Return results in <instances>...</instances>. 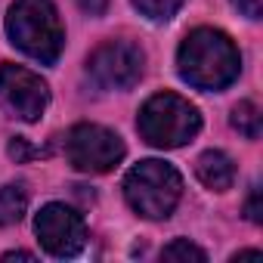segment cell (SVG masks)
<instances>
[{"label":"cell","instance_id":"6da1fadb","mask_svg":"<svg viewBox=\"0 0 263 263\" xmlns=\"http://www.w3.org/2000/svg\"><path fill=\"white\" fill-rule=\"evenodd\" d=\"M180 78L204 93L226 90L241 74V56L232 37L220 28H195L183 37L177 50Z\"/></svg>","mask_w":263,"mask_h":263},{"label":"cell","instance_id":"7a4b0ae2","mask_svg":"<svg viewBox=\"0 0 263 263\" xmlns=\"http://www.w3.org/2000/svg\"><path fill=\"white\" fill-rule=\"evenodd\" d=\"M10 44L41 65L59 62L65 50V25L53 0H16L7 13Z\"/></svg>","mask_w":263,"mask_h":263},{"label":"cell","instance_id":"3957f363","mask_svg":"<svg viewBox=\"0 0 263 263\" xmlns=\"http://www.w3.org/2000/svg\"><path fill=\"white\" fill-rule=\"evenodd\" d=\"M124 198L143 220H167L183 198V177L174 164L146 158L127 171Z\"/></svg>","mask_w":263,"mask_h":263},{"label":"cell","instance_id":"277c9868","mask_svg":"<svg viewBox=\"0 0 263 263\" xmlns=\"http://www.w3.org/2000/svg\"><path fill=\"white\" fill-rule=\"evenodd\" d=\"M137 130L155 149H180L198 137L201 115L189 99L164 90L143 102V108L137 115Z\"/></svg>","mask_w":263,"mask_h":263},{"label":"cell","instance_id":"5b68a950","mask_svg":"<svg viewBox=\"0 0 263 263\" xmlns=\"http://www.w3.org/2000/svg\"><path fill=\"white\" fill-rule=\"evenodd\" d=\"M124 155V140L102 124H74L65 134V158L78 174H108Z\"/></svg>","mask_w":263,"mask_h":263},{"label":"cell","instance_id":"8992f818","mask_svg":"<svg viewBox=\"0 0 263 263\" xmlns=\"http://www.w3.org/2000/svg\"><path fill=\"white\" fill-rule=\"evenodd\" d=\"M146 71V53L130 41H102L90 59L87 74L99 90H130Z\"/></svg>","mask_w":263,"mask_h":263},{"label":"cell","instance_id":"52a82bcc","mask_svg":"<svg viewBox=\"0 0 263 263\" xmlns=\"http://www.w3.org/2000/svg\"><path fill=\"white\" fill-rule=\"evenodd\" d=\"M47 105H50V87L37 71L16 62L0 65V108L7 115L25 124H34L41 121Z\"/></svg>","mask_w":263,"mask_h":263},{"label":"cell","instance_id":"ba28073f","mask_svg":"<svg viewBox=\"0 0 263 263\" xmlns=\"http://www.w3.org/2000/svg\"><path fill=\"white\" fill-rule=\"evenodd\" d=\"M34 235L41 241V248L56 257V260H65V257H78L87 245V223L84 217L62 204V201H50L41 208V214L34 217Z\"/></svg>","mask_w":263,"mask_h":263},{"label":"cell","instance_id":"9c48e42d","mask_svg":"<svg viewBox=\"0 0 263 263\" xmlns=\"http://www.w3.org/2000/svg\"><path fill=\"white\" fill-rule=\"evenodd\" d=\"M195 177H198L201 186H208L211 192H226V189H232V183H235V164H232V158H229L226 152L208 149V152H201L198 161H195Z\"/></svg>","mask_w":263,"mask_h":263},{"label":"cell","instance_id":"30bf717a","mask_svg":"<svg viewBox=\"0 0 263 263\" xmlns=\"http://www.w3.org/2000/svg\"><path fill=\"white\" fill-rule=\"evenodd\" d=\"M28 211V189L22 183H10L0 189V226H13Z\"/></svg>","mask_w":263,"mask_h":263},{"label":"cell","instance_id":"8fae6325","mask_svg":"<svg viewBox=\"0 0 263 263\" xmlns=\"http://www.w3.org/2000/svg\"><path fill=\"white\" fill-rule=\"evenodd\" d=\"M229 121H232V127L238 130L245 140H260V130H263V111H260L257 102L241 99V102L232 108Z\"/></svg>","mask_w":263,"mask_h":263},{"label":"cell","instance_id":"7c38bea8","mask_svg":"<svg viewBox=\"0 0 263 263\" xmlns=\"http://www.w3.org/2000/svg\"><path fill=\"white\" fill-rule=\"evenodd\" d=\"M130 4L152 22H167V19H174L180 13L183 0H130Z\"/></svg>","mask_w":263,"mask_h":263},{"label":"cell","instance_id":"4fadbf2b","mask_svg":"<svg viewBox=\"0 0 263 263\" xmlns=\"http://www.w3.org/2000/svg\"><path fill=\"white\" fill-rule=\"evenodd\" d=\"M161 260H195V263H204L208 254L198 245H192L189 238H174L167 248H161Z\"/></svg>","mask_w":263,"mask_h":263},{"label":"cell","instance_id":"5bb4252c","mask_svg":"<svg viewBox=\"0 0 263 263\" xmlns=\"http://www.w3.org/2000/svg\"><path fill=\"white\" fill-rule=\"evenodd\" d=\"M245 214H248V220H251V223H263V208H260V186H257V183L251 186V195H248V201H245Z\"/></svg>","mask_w":263,"mask_h":263},{"label":"cell","instance_id":"9a60e30c","mask_svg":"<svg viewBox=\"0 0 263 263\" xmlns=\"http://www.w3.org/2000/svg\"><path fill=\"white\" fill-rule=\"evenodd\" d=\"M229 4L248 19H260V13H263V0H229Z\"/></svg>","mask_w":263,"mask_h":263},{"label":"cell","instance_id":"2e32d148","mask_svg":"<svg viewBox=\"0 0 263 263\" xmlns=\"http://www.w3.org/2000/svg\"><path fill=\"white\" fill-rule=\"evenodd\" d=\"M0 260H34V254L31 251H7Z\"/></svg>","mask_w":263,"mask_h":263}]
</instances>
